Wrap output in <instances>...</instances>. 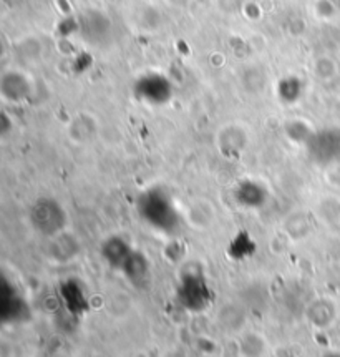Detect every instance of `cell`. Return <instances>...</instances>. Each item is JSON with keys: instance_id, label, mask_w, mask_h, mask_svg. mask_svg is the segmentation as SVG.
I'll return each instance as SVG.
<instances>
[{"instance_id": "6", "label": "cell", "mask_w": 340, "mask_h": 357, "mask_svg": "<svg viewBox=\"0 0 340 357\" xmlns=\"http://www.w3.org/2000/svg\"><path fill=\"white\" fill-rule=\"evenodd\" d=\"M134 93L141 102L148 105H164L173 95L169 82L161 75H146L138 80L134 86Z\"/></svg>"}, {"instance_id": "10", "label": "cell", "mask_w": 340, "mask_h": 357, "mask_svg": "<svg viewBox=\"0 0 340 357\" xmlns=\"http://www.w3.org/2000/svg\"><path fill=\"white\" fill-rule=\"evenodd\" d=\"M78 252H80V243L70 233L63 231L59 236L52 238L50 256L55 263H70L73 258H77Z\"/></svg>"}, {"instance_id": "15", "label": "cell", "mask_w": 340, "mask_h": 357, "mask_svg": "<svg viewBox=\"0 0 340 357\" xmlns=\"http://www.w3.org/2000/svg\"><path fill=\"white\" fill-rule=\"evenodd\" d=\"M300 91H302V86H300L298 78H287L277 86L279 97L284 100L286 103H294L300 97Z\"/></svg>"}, {"instance_id": "4", "label": "cell", "mask_w": 340, "mask_h": 357, "mask_svg": "<svg viewBox=\"0 0 340 357\" xmlns=\"http://www.w3.org/2000/svg\"><path fill=\"white\" fill-rule=\"evenodd\" d=\"M306 150L309 158L319 167H329L340 161V130L329 128L317 130L309 135L306 140Z\"/></svg>"}, {"instance_id": "8", "label": "cell", "mask_w": 340, "mask_h": 357, "mask_svg": "<svg viewBox=\"0 0 340 357\" xmlns=\"http://www.w3.org/2000/svg\"><path fill=\"white\" fill-rule=\"evenodd\" d=\"M133 251L134 250L132 245L123 236H118V234H113V236L105 239L102 243V250H100L105 263L111 269H118V271H121L126 259L132 256Z\"/></svg>"}, {"instance_id": "11", "label": "cell", "mask_w": 340, "mask_h": 357, "mask_svg": "<svg viewBox=\"0 0 340 357\" xmlns=\"http://www.w3.org/2000/svg\"><path fill=\"white\" fill-rule=\"evenodd\" d=\"M256 241L247 231H239L229 241L228 256L234 261H244L256 252Z\"/></svg>"}, {"instance_id": "3", "label": "cell", "mask_w": 340, "mask_h": 357, "mask_svg": "<svg viewBox=\"0 0 340 357\" xmlns=\"http://www.w3.org/2000/svg\"><path fill=\"white\" fill-rule=\"evenodd\" d=\"M29 220L35 231L47 238H55L67 231L68 215L62 204L54 198H38L30 208Z\"/></svg>"}, {"instance_id": "1", "label": "cell", "mask_w": 340, "mask_h": 357, "mask_svg": "<svg viewBox=\"0 0 340 357\" xmlns=\"http://www.w3.org/2000/svg\"><path fill=\"white\" fill-rule=\"evenodd\" d=\"M138 215L148 226L163 234H174L181 226V216L167 190L155 186L143 191L137 202Z\"/></svg>"}, {"instance_id": "7", "label": "cell", "mask_w": 340, "mask_h": 357, "mask_svg": "<svg viewBox=\"0 0 340 357\" xmlns=\"http://www.w3.org/2000/svg\"><path fill=\"white\" fill-rule=\"evenodd\" d=\"M234 202L244 210H259L268 202V190L254 180L239 181L234 188Z\"/></svg>"}, {"instance_id": "9", "label": "cell", "mask_w": 340, "mask_h": 357, "mask_svg": "<svg viewBox=\"0 0 340 357\" xmlns=\"http://www.w3.org/2000/svg\"><path fill=\"white\" fill-rule=\"evenodd\" d=\"M121 273H123V276L133 286L143 287L146 284L148 276H150V263H148V258L143 252L133 251L132 256L126 259L123 268H121Z\"/></svg>"}, {"instance_id": "13", "label": "cell", "mask_w": 340, "mask_h": 357, "mask_svg": "<svg viewBox=\"0 0 340 357\" xmlns=\"http://www.w3.org/2000/svg\"><path fill=\"white\" fill-rule=\"evenodd\" d=\"M307 316L311 322H314L319 328H324V326L329 324L334 317V306L327 299H317L316 303L309 306Z\"/></svg>"}, {"instance_id": "5", "label": "cell", "mask_w": 340, "mask_h": 357, "mask_svg": "<svg viewBox=\"0 0 340 357\" xmlns=\"http://www.w3.org/2000/svg\"><path fill=\"white\" fill-rule=\"evenodd\" d=\"M59 298L65 311L73 317H82L90 311L91 304L84 282L75 278L65 280L59 287Z\"/></svg>"}, {"instance_id": "14", "label": "cell", "mask_w": 340, "mask_h": 357, "mask_svg": "<svg viewBox=\"0 0 340 357\" xmlns=\"http://www.w3.org/2000/svg\"><path fill=\"white\" fill-rule=\"evenodd\" d=\"M6 304H3V312L6 316H10L12 319H17V317L24 316L25 311H29L27 303L22 296L17 293L14 287H7V294H6Z\"/></svg>"}, {"instance_id": "2", "label": "cell", "mask_w": 340, "mask_h": 357, "mask_svg": "<svg viewBox=\"0 0 340 357\" xmlns=\"http://www.w3.org/2000/svg\"><path fill=\"white\" fill-rule=\"evenodd\" d=\"M215 301V291L201 271H186L176 287V303L190 312H203Z\"/></svg>"}, {"instance_id": "12", "label": "cell", "mask_w": 340, "mask_h": 357, "mask_svg": "<svg viewBox=\"0 0 340 357\" xmlns=\"http://www.w3.org/2000/svg\"><path fill=\"white\" fill-rule=\"evenodd\" d=\"M268 351V342L256 333L244 334L239 341V354L241 357H264Z\"/></svg>"}]
</instances>
